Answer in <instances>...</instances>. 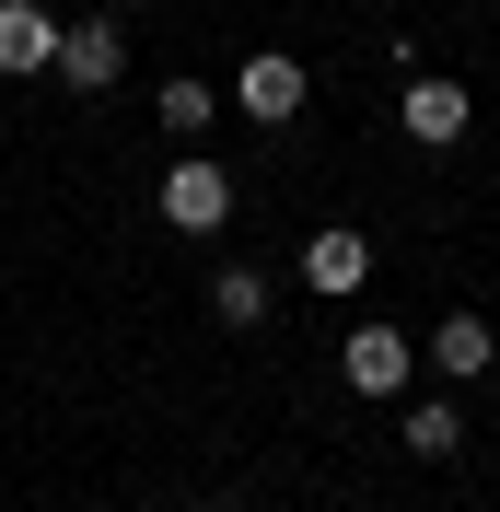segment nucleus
<instances>
[{"label": "nucleus", "mask_w": 500, "mask_h": 512, "mask_svg": "<svg viewBox=\"0 0 500 512\" xmlns=\"http://www.w3.org/2000/svg\"><path fill=\"white\" fill-rule=\"evenodd\" d=\"M163 222H175V233H221V222H233V175H221L210 152H187L175 175H163Z\"/></svg>", "instance_id": "f257e3e1"}, {"label": "nucleus", "mask_w": 500, "mask_h": 512, "mask_svg": "<svg viewBox=\"0 0 500 512\" xmlns=\"http://www.w3.org/2000/svg\"><path fill=\"white\" fill-rule=\"evenodd\" d=\"M233 94H245V117L291 128V117H303V94H314V82H303V59H280V47H256V59L233 70Z\"/></svg>", "instance_id": "f03ea898"}, {"label": "nucleus", "mask_w": 500, "mask_h": 512, "mask_svg": "<svg viewBox=\"0 0 500 512\" xmlns=\"http://www.w3.org/2000/svg\"><path fill=\"white\" fill-rule=\"evenodd\" d=\"M396 128H407V140H431V152H454V140H466V82L419 70V82H407V105H396Z\"/></svg>", "instance_id": "7ed1b4c3"}, {"label": "nucleus", "mask_w": 500, "mask_h": 512, "mask_svg": "<svg viewBox=\"0 0 500 512\" xmlns=\"http://www.w3.org/2000/svg\"><path fill=\"white\" fill-rule=\"evenodd\" d=\"M338 373L361 384V396H396V384L419 373V350H407L396 326H349V350H338Z\"/></svg>", "instance_id": "20e7f679"}, {"label": "nucleus", "mask_w": 500, "mask_h": 512, "mask_svg": "<svg viewBox=\"0 0 500 512\" xmlns=\"http://www.w3.org/2000/svg\"><path fill=\"white\" fill-rule=\"evenodd\" d=\"M117 70H128V35L105 24V12H94V24H70V35H59V82H70V94H105Z\"/></svg>", "instance_id": "39448f33"}, {"label": "nucleus", "mask_w": 500, "mask_h": 512, "mask_svg": "<svg viewBox=\"0 0 500 512\" xmlns=\"http://www.w3.org/2000/svg\"><path fill=\"white\" fill-rule=\"evenodd\" d=\"M59 35L47 24V0H0V70H59Z\"/></svg>", "instance_id": "423d86ee"}, {"label": "nucleus", "mask_w": 500, "mask_h": 512, "mask_svg": "<svg viewBox=\"0 0 500 512\" xmlns=\"http://www.w3.org/2000/svg\"><path fill=\"white\" fill-rule=\"evenodd\" d=\"M303 280H314V291H361V280H373V245H361L349 222H326V233L303 245Z\"/></svg>", "instance_id": "0eeeda50"}, {"label": "nucleus", "mask_w": 500, "mask_h": 512, "mask_svg": "<svg viewBox=\"0 0 500 512\" xmlns=\"http://www.w3.org/2000/svg\"><path fill=\"white\" fill-rule=\"evenodd\" d=\"M431 361H442L454 384H477V373L500 361V326H489V315H442V326H431Z\"/></svg>", "instance_id": "6e6552de"}, {"label": "nucleus", "mask_w": 500, "mask_h": 512, "mask_svg": "<svg viewBox=\"0 0 500 512\" xmlns=\"http://www.w3.org/2000/svg\"><path fill=\"white\" fill-rule=\"evenodd\" d=\"M210 315L221 326H268V280H256V268H221V280H210Z\"/></svg>", "instance_id": "1a4fd4ad"}, {"label": "nucleus", "mask_w": 500, "mask_h": 512, "mask_svg": "<svg viewBox=\"0 0 500 512\" xmlns=\"http://www.w3.org/2000/svg\"><path fill=\"white\" fill-rule=\"evenodd\" d=\"M454 443H466V408H442V396L407 408V454H454Z\"/></svg>", "instance_id": "9d476101"}, {"label": "nucleus", "mask_w": 500, "mask_h": 512, "mask_svg": "<svg viewBox=\"0 0 500 512\" xmlns=\"http://www.w3.org/2000/svg\"><path fill=\"white\" fill-rule=\"evenodd\" d=\"M152 105H163V128H210V82H187V70H175Z\"/></svg>", "instance_id": "9b49d317"}]
</instances>
